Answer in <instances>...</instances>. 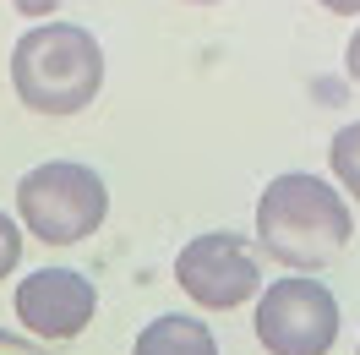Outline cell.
<instances>
[{
  "mask_svg": "<svg viewBox=\"0 0 360 355\" xmlns=\"http://www.w3.org/2000/svg\"><path fill=\"white\" fill-rule=\"evenodd\" d=\"M355 219H349V202L333 180L322 175H278L262 186L257 197V241L273 263H284L290 273H316L328 268L349 246Z\"/></svg>",
  "mask_w": 360,
  "mask_h": 355,
  "instance_id": "1",
  "label": "cell"
},
{
  "mask_svg": "<svg viewBox=\"0 0 360 355\" xmlns=\"http://www.w3.org/2000/svg\"><path fill=\"white\" fill-rule=\"evenodd\" d=\"M11 88L33 115H82L104 88V49L82 23H33L11 44Z\"/></svg>",
  "mask_w": 360,
  "mask_h": 355,
  "instance_id": "2",
  "label": "cell"
},
{
  "mask_svg": "<svg viewBox=\"0 0 360 355\" xmlns=\"http://www.w3.org/2000/svg\"><path fill=\"white\" fill-rule=\"evenodd\" d=\"M17 219L33 241L77 246L110 219V186L77 158H44L17 180Z\"/></svg>",
  "mask_w": 360,
  "mask_h": 355,
  "instance_id": "3",
  "label": "cell"
},
{
  "mask_svg": "<svg viewBox=\"0 0 360 355\" xmlns=\"http://www.w3.org/2000/svg\"><path fill=\"white\" fill-rule=\"evenodd\" d=\"M251 328L268 355H328L338 344V301L311 273H284L257 295Z\"/></svg>",
  "mask_w": 360,
  "mask_h": 355,
  "instance_id": "4",
  "label": "cell"
},
{
  "mask_svg": "<svg viewBox=\"0 0 360 355\" xmlns=\"http://www.w3.org/2000/svg\"><path fill=\"white\" fill-rule=\"evenodd\" d=\"M175 285L202 311H235L262 289V268L240 230H202L175 251Z\"/></svg>",
  "mask_w": 360,
  "mask_h": 355,
  "instance_id": "5",
  "label": "cell"
},
{
  "mask_svg": "<svg viewBox=\"0 0 360 355\" xmlns=\"http://www.w3.org/2000/svg\"><path fill=\"white\" fill-rule=\"evenodd\" d=\"M98 311V289L77 268H33L17 285V317L33 339H77Z\"/></svg>",
  "mask_w": 360,
  "mask_h": 355,
  "instance_id": "6",
  "label": "cell"
},
{
  "mask_svg": "<svg viewBox=\"0 0 360 355\" xmlns=\"http://www.w3.org/2000/svg\"><path fill=\"white\" fill-rule=\"evenodd\" d=\"M131 355H219V339L202 317H186V311H164L148 328L136 333Z\"/></svg>",
  "mask_w": 360,
  "mask_h": 355,
  "instance_id": "7",
  "label": "cell"
},
{
  "mask_svg": "<svg viewBox=\"0 0 360 355\" xmlns=\"http://www.w3.org/2000/svg\"><path fill=\"white\" fill-rule=\"evenodd\" d=\"M328 164H333V180L360 202V120H349L344 132H333V142H328Z\"/></svg>",
  "mask_w": 360,
  "mask_h": 355,
  "instance_id": "8",
  "label": "cell"
},
{
  "mask_svg": "<svg viewBox=\"0 0 360 355\" xmlns=\"http://www.w3.org/2000/svg\"><path fill=\"white\" fill-rule=\"evenodd\" d=\"M17 263H22V230L11 213H0V279L17 273Z\"/></svg>",
  "mask_w": 360,
  "mask_h": 355,
  "instance_id": "9",
  "label": "cell"
},
{
  "mask_svg": "<svg viewBox=\"0 0 360 355\" xmlns=\"http://www.w3.org/2000/svg\"><path fill=\"white\" fill-rule=\"evenodd\" d=\"M0 355H44L27 333H11V328H0Z\"/></svg>",
  "mask_w": 360,
  "mask_h": 355,
  "instance_id": "10",
  "label": "cell"
},
{
  "mask_svg": "<svg viewBox=\"0 0 360 355\" xmlns=\"http://www.w3.org/2000/svg\"><path fill=\"white\" fill-rule=\"evenodd\" d=\"M344 71H349V82H360V27L349 33V49H344Z\"/></svg>",
  "mask_w": 360,
  "mask_h": 355,
  "instance_id": "11",
  "label": "cell"
},
{
  "mask_svg": "<svg viewBox=\"0 0 360 355\" xmlns=\"http://www.w3.org/2000/svg\"><path fill=\"white\" fill-rule=\"evenodd\" d=\"M11 6H17L22 17H49V11L60 6V0H11Z\"/></svg>",
  "mask_w": 360,
  "mask_h": 355,
  "instance_id": "12",
  "label": "cell"
},
{
  "mask_svg": "<svg viewBox=\"0 0 360 355\" xmlns=\"http://www.w3.org/2000/svg\"><path fill=\"white\" fill-rule=\"evenodd\" d=\"M322 11H333V17H360V0H316Z\"/></svg>",
  "mask_w": 360,
  "mask_h": 355,
  "instance_id": "13",
  "label": "cell"
},
{
  "mask_svg": "<svg viewBox=\"0 0 360 355\" xmlns=\"http://www.w3.org/2000/svg\"><path fill=\"white\" fill-rule=\"evenodd\" d=\"M191 6H213V0H191Z\"/></svg>",
  "mask_w": 360,
  "mask_h": 355,
  "instance_id": "14",
  "label": "cell"
},
{
  "mask_svg": "<svg viewBox=\"0 0 360 355\" xmlns=\"http://www.w3.org/2000/svg\"><path fill=\"white\" fill-rule=\"evenodd\" d=\"M355 355H360V344H355Z\"/></svg>",
  "mask_w": 360,
  "mask_h": 355,
  "instance_id": "15",
  "label": "cell"
}]
</instances>
